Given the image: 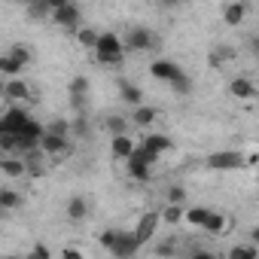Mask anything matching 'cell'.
Here are the masks:
<instances>
[{"instance_id":"obj_1","label":"cell","mask_w":259,"mask_h":259,"mask_svg":"<svg viewBox=\"0 0 259 259\" xmlns=\"http://www.w3.org/2000/svg\"><path fill=\"white\" fill-rule=\"evenodd\" d=\"M101 244H104V250L107 253H113V256H135L138 250H141V241L135 238V232H119V229H110V232H104L101 235Z\"/></svg>"},{"instance_id":"obj_2","label":"cell","mask_w":259,"mask_h":259,"mask_svg":"<svg viewBox=\"0 0 259 259\" xmlns=\"http://www.w3.org/2000/svg\"><path fill=\"white\" fill-rule=\"evenodd\" d=\"M95 58L101 64H122L125 61V43H122V37L119 34H98Z\"/></svg>"},{"instance_id":"obj_3","label":"cell","mask_w":259,"mask_h":259,"mask_svg":"<svg viewBox=\"0 0 259 259\" xmlns=\"http://www.w3.org/2000/svg\"><path fill=\"white\" fill-rule=\"evenodd\" d=\"M122 43H125V49H135V52H150V49H156V34H153L150 28H132V31H128V37H125Z\"/></svg>"},{"instance_id":"obj_4","label":"cell","mask_w":259,"mask_h":259,"mask_svg":"<svg viewBox=\"0 0 259 259\" xmlns=\"http://www.w3.org/2000/svg\"><path fill=\"white\" fill-rule=\"evenodd\" d=\"M244 165H247V156H241V153H210L207 156L210 171H235V168H244Z\"/></svg>"},{"instance_id":"obj_5","label":"cell","mask_w":259,"mask_h":259,"mask_svg":"<svg viewBox=\"0 0 259 259\" xmlns=\"http://www.w3.org/2000/svg\"><path fill=\"white\" fill-rule=\"evenodd\" d=\"M28 119H31V113L22 104H13L10 110H4V116H0V132H19Z\"/></svg>"},{"instance_id":"obj_6","label":"cell","mask_w":259,"mask_h":259,"mask_svg":"<svg viewBox=\"0 0 259 259\" xmlns=\"http://www.w3.org/2000/svg\"><path fill=\"white\" fill-rule=\"evenodd\" d=\"M40 153L43 156H64L67 153V135H55V132H46L40 135Z\"/></svg>"},{"instance_id":"obj_7","label":"cell","mask_w":259,"mask_h":259,"mask_svg":"<svg viewBox=\"0 0 259 259\" xmlns=\"http://www.w3.org/2000/svg\"><path fill=\"white\" fill-rule=\"evenodd\" d=\"M49 16H52V22L58 28H76L79 19H82V13H79V7L73 4V0H70V4H64V7H58V10H52Z\"/></svg>"},{"instance_id":"obj_8","label":"cell","mask_w":259,"mask_h":259,"mask_svg":"<svg viewBox=\"0 0 259 259\" xmlns=\"http://www.w3.org/2000/svg\"><path fill=\"white\" fill-rule=\"evenodd\" d=\"M150 73H153L156 79H162V82H174L177 76H183L180 64H177V61H171V58H156V61L150 64Z\"/></svg>"},{"instance_id":"obj_9","label":"cell","mask_w":259,"mask_h":259,"mask_svg":"<svg viewBox=\"0 0 259 259\" xmlns=\"http://www.w3.org/2000/svg\"><path fill=\"white\" fill-rule=\"evenodd\" d=\"M0 171L7 177H13V180H19V177L28 174V162L22 156H16V153H0Z\"/></svg>"},{"instance_id":"obj_10","label":"cell","mask_w":259,"mask_h":259,"mask_svg":"<svg viewBox=\"0 0 259 259\" xmlns=\"http://www.w3.org/2000/svg\"><path fill=\"white\" fill-rule=\"evenodd\" d=\"M247 4L244 0H229V4L223 7V22L229 25V28H241L244 22H247Z\"/></svg>"},{"instance_id":"obj_11","label":"cell","mask_w":259,"mask_h":259,"mask_svg":"<svg viewBox=\"0 0 259 259\" xmlns=\"http://www.w3.org/2000/svg\"><path fill=\"white\" fill-rule=\"evenodd\" d=\"M229 92H232V98H238V101H253V98H256V85H253L250 76H235V79L229 82Z\"/></svg>"},{"instance_id":"obj_12","label":"cell","mask_w":259,"mask_h":259,"mask_svg":"<svg viewBox=\"0 0 259 259\" xmlns=\"http://www.w3.org/2000/svg\"><path fill=\"white\" fill-rule=\"evenodd\" d=\"M4 95H7L13 104H19V101H28V95H31V85H28L25 79H19V76H10V82H4Z\"/></svg>"},{"instance_id":"obj_13","label":"cell","mask_w":259,"mask_h":259,"mask_svg":"<svg viewBox=\"0 0 259 259\" xmlns=\"http://www.w3.org/2000/svg\"><path fill=\"white\" fill-rule=\"evenodd\" d=\"M64 213H67L70 223H82V220L89 217V198H85V195H73V198L64 204Z\"/></svg>"},{"instance_id":"obj_14","label":"cell","mask_w":259,"mask_h":259,"mask_svg":"<svg viewBox=\"0 0 259 259\" xmlns=\"http://www.w3.org/2000/svg\"><path fill=\"white\" fill-rule=\"evenodd\" d=\"M132 150H135V141L128 138V135H113V141H110V153H113V159H128L132 156Z\"/></svg>"},{"instance_id":"obj_15","label":"cell","mask_w":259,"mask_h":259,"mask_svg":"<svg viewBox=\"0 0 259 259\" xmlns=\"http://www.w3.org/2000/svg\"><path fill=\"white\" fill-rule=\"evenodd\" d=\"M226 226H229V220L220 213V210H207V217H204V223L198 226L201 232H207V235H223L226 232Z\"/></svg>"},{"instance_id":"obj_16","label":"cell","mask_w":259,"mask_h":259,"mask_svg":"<svg viewBox=\"0 0 259 259\" xmlns=\"http://www.w3.org/2000/svg\"><path fill=\"white\" fill-rule=\"evenodd\" d=\"M132 122H135L138 128H147V125H153V122H156V107H150V104H138V107H135V116H132Z\"/></svg>"},{"instance_id":"obj_17","label":"cell","mask_w":259,"mask_h":259,"mask_svg":"<svg viewBox=\"0 0 259 259\" xmlns=\"http://www.w3.org/2000/svg\"><path fill=\"white\" fill-rule=\"evenodd\" d=\"M119 95H122V101H125L128 107H138V104H144V92H141L135 82H122V85H119Z\"/></svg>"},{"instance_id":"obj_18","label":"cell","mask_w":259,"mask_h":259,"mask_svg":"<svg viewBox=\"0 0 259 259\" xmlns=\"http://www.w3.org/2000/svg\"><path fill=\"white\" fill-rule=\"evenodd\" d=\"M141 144H144L147 150H153L156 156H162V153L171 150V141H168L165 135H147V138H141Z\"/></svg>"},{"instance_id":"obj_19","label":"cell","mask_w":259,"mask_h":259,"mask_svg":"<svg viewBox=\"0 0 259 259\" xmlns=\"http://www.w3.org/2000/svg\"><path fill=\"white\" fill-rule=\"evenodd\" d=\"M22 204H25L22 192H16V189H0V207H4L7 213H10V210H19Z\"/></svg>"},{"instance_id":"obj_20","label":"cell","mask_w":259,"mask_h":259,"mask_svg":"<svg viewBox=\"0 0 259 259\" xmlns=\"http://www.w3.org/2000/svg\"><path fill=\"white\" fill-rule=\"evenodd\" d=\"M207 210H210V207H201V204H195V207H183V223H189V226L198 229V226L204 223Z\"/></svg>"},{"instance_id":"obj_21","label":"cell","mask_w":259,"mask_h":259,"mask_svg":"<svg viewBox=\"0 0 259 259\" xmlns=\"http://www.w3.org/2000/svg\"><path fill=\"white\" fill-rule=\"evenodd\" d=\"M156 223H159V217H156V213H147V217H144V223H141V226L135 229V238H138V241L144 244V241H147V238L153 235V229H156Z\"/></svg>"},{"instance_id":"obj_22","label":"cell","mask_w":259,"mask_h":259,"mask_svg":"<svg viewBox=\"0 0 259 259\" xmlns=\"http://www.w3.org/2000/svg\"><path fill=\"white\" fill-rule=\"evenodd\" d=\"M67 92H70V98H89V76H73Z\"/></svg>"},{"instance_id":"obj_23","label":"cell","mask_w":259,"mask_h":259,"mask_svg":"<svg viewBox=\"0 0 259 259\" xmlns=\"http://www.w3.org/2000/svg\"><path fill=\"white\" fill-rule=\"evenodd\" d=\"M25 67L13 58V55H0V73H4V76H19Z\"/></svg>"},{"instance_id":"obj_24","label":"cell","mask_w":259,"mask_h":259,"mask_svg":"<svg viewBox=\"0 0 259 259\" xmlns=\"http://www.w3.org/2000/svg\"><path fill=\"white\" fill-rule=\"evenodd\" d=\"M98 34H101V31H95V28H82V31L76 34V43H79V46H85V49H95Z\"/></svg>"},{"instance_id":"obj_25","label":"cell","mask_w":259,"mask_h":259,"mask_svg":"<svg viewBox=\"0 0 259 259\" xmlns=\"http://www.w3.org/2000/svg\"><path fill=\"white\" fill-rule=\"evenodd\" d=\"M7 55H13V58L22 64V67H28V64H31V49H28V46H22V43L10 46V52H7Z\"/></svg>"},{"instance_id":"obj_26","label":"cell","mask_w":259,"mask_h":259,"mask_svg":"<svg viewBox=\"0 0 259 259\" xmlns=\"http://www.w3.org/2000/svg\"><path fill=\"white\" fill-rule=\"evenodd\" d=\"M159 220H165V223H171V226H174V223H183V204H168Z\"/></svg>"},{"instance_id":"obj_27","label":"cell","mask_w":259,"mask_h":259,"mask_svg":"<svg viewBox=\"0 0 259 259\" xmlns=\"http://www.w3.org/2000/svg\"><path fill=\"white\" fill-rule=\"evenodd\" d=\"M128 162V174H132L135 180H150V165L144 162H132V159H125Z\"/></svg>"},{"instance_id":"obj_28","label":"cell","mask_w":259,"mask_h":259,"mask_svg":"<svg viewBox=\"0 0 259 259\" xmlns=\"http://www.w3.org/2000/svg\"><path fill=\"white\" fill-rule=\"evenodd\" d=\"M125 128H128V122H125L122 116L113 113V116L107 119V132H110V135H125Z\"/></svg>"},{"instance_id":"obj_29","label":"cell","mask_w":259,"mask_h":259,"mask_svg":"<svg viewBox=\"0 0 259 259\" xmlns=\"http://www.w3.org/2000/svg\"><path fill=\"white\" fill-rule=\"evenodd\" d=\"M259 256V247L256 244H247V247H232V259H253Z\"/></svg>"},{"instance_id":"obj_30","label":"cell","mask_w":259,"mask_h":259,"mask_svg":"<svg viewBox=\"0 0 259 259\" xmlns=\"http://www.w3.org/2000/svg\"><path fill=\"white\" fill-rule=\"evenodd\" d=\"M52 10H49V4H46V0H31V16L34 19H46Z\"/></svg>"},{"instance_id":"obj_31","label":"cell","mask_w":259,"mask_h":259,"mask_svg":"<svg viewBox=\"0 0 259 259\" xmlns=\"http://www.w3.org/2000/svg\"><path fill=\"white\" fill-rule=\"evenodd\" d=\"M168 201H171V204H183V201H186V189H183V186H171V189H168Z\"/></svg>"},{"instance_id":"obj_32","label":"cell","mask_w":259,"mask_h":259,"mask_svg":"<svg viewBox=\"0 0 259 259\" xmlns=\"http://www.w3.org/2000/svg\"><path fill=\"white\" fill-rule=\"evenodd\" d=\"M46 132H55V135H70V125L64 119H55L52 125H46Z\"/></svg>"},{"instance_id":"obj_33","label":"cell","mask_w":259,"mask_h":259,"mask_svg":"<svg viewBox=\"0 0 259 259\" xmlns=\"http://www.w3.org/2000/svg\"><path fill=\"white\" fill-rule=\"evenodd\" d=\"M171 85H174V92H180V95H186V92H189V85H192V82H189V76H186V73H183V76H177V79H174V82H171Z\"/></svg>"},{"instance_id":"obj_34","label":"cell","mask_w":259,"mask_h":259,"mask_svg":"<svg viewBox=\"0 0 259 259\" xmlns=\"http://www.w3.org/2000/svg\"><path fill=\"white\" fill-rule=\"evenodd\" d=\"M31 256H52V250H49L46 244H37V247L31 250Z\"/></svg>"},{"instance_id":"obj_35","label":"cell","mask_w":259,"mask_h":259,"mask_svg":"<svg viewBox=\"0 0 259 259\" xmlns=\"http://www.w3.org/2000/svg\"><path fill=\"white\" fill-rule=\"evenodd\" d=\"M61 253H64V256H82V250H79V247H64Z\"/></svg>"},{"instance_id":"obj_36","label":"cell","mask_w":259,"mask_h":259,"mask_svg":"<svg viewBox=\"0 0 259 259\" xmlns=\"http://www.w3.org/2000/svg\"><path fill=\"white\" fill-rule=\"evenodd\" d=\"M49 4V10H58V7H64V4H70V0H46Z\"/></svg>"},{"instance_id":"obj_37","label":"cell","mask_w":259,"mask_h":259,"mask_svg":"<svg viewBox=\"0 0 259 259\" xmlns=\"http://www.w3.org/2000/svg\"><path fill=\"white\" fill-rule=\"evenodd\" d=\"M162 4H171V7H174V4H180V0H162Z\"/></svg>"},{"instance_id":"obj_38","label":"cell","mask_w":259,"mask_h":259,"mask_svg":"<svg viewBox=\"0 0 259 259\" xmlns=\"http://www.w3.org/2000/svg\"><path fill=\"white\" fill-rule=\"evenodd\" d=\"M4 217H7V210H4V207H0V220H4Z\"/></svg>"},{"instance_id":"obj_39","label":"cell","mask_w":259,"mask_h":259,"mask_svg":"<svg viewBox=\"0 0 259 259\" xmlns=\"http://www.w3.org/2000/svg\"><path fill=\"white\" fill-rule=\"evenodd\" d=\"M0 95H4V79H0Z\"/></svg>"}]
</instances>
